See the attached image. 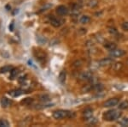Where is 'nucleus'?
Returning <instances> with one entry per match:
<instances>
[{
	"label": "nucleus",
	"mask_w": 128,
	"mask_h": 127,
	"mask_svg": "<svg viewBox=\"0 0 128 127\" xmlns=\"http://www.w3.org/2000/svg\"><path fill=\"white\" fill-rule=\"evenodd\" d=\"M104 47L106 49L109 50V51H112V50L117 48V46L115 43H114V42H106L104 45Z\"/></svg>",
	"instance_id": "obj_12"
},
{
	"label": "nucleus",
	"mask_w": 128,
	"mask_h": 127,
	"mask_svg": "<svg viewBox=\"0 0 128 127\" xmlns=\"http://www.w3.org/2000/svg\"><path fill=\"white\" fill-rule=\"evenodd\" d=\"M83 115H84V118H88L92 117V115H93V110L90 107L86 108L83 112Z\"/></svg>",
	"instance_id": "obj_11"
},
{
	"label": "nucleus",
	"mask_w": 128,
	"mask_h": 127,
	"mask_svg": "<svg viewBox=\"0 0 128 127\" xmlns=\"http://www.w3.org/2000/svg\"><path fill=\"white\" fill-rule=\"evenodd\" d=\"M88 5L90 7L93 8V7H95V6L98 5V1H96V0H92V1H90V3H89Z\"/></svg>",
	"instance_id": "obj_24"
},
{
	"label": "nucleus",
	"mask_w": 128,
	"mask_h": 127,
	"mask_svg": "<svg viewBox=\"0 0 128 127\" xmlns=\"http://www.w3.org/2000/svg\"><path fill=\"white\" fill-rule=\"evenodd\" d=\"M80 77L81 80L83 81H86V82H89V81H92V78H93V74L90 71H84L80 74Z\"/></svg>",
	"instance_id": "obj_7"
},
{
	"label": "nucleus",
	"mask_w": 128,
	"mask_h": 127,
	"mask_svg": "<svg viewBox=\"0 0 128 127\" xmlns=\"http://www.w3.org/2000/svg\"><path fill=\"white\" fill-rule=\"evenodd\" d=\"M66 76H67V73H66V70H62V71L60 73L59 75V81L61 83H64L66 81Z\"/></svg>",
	"instance_id": "obj_17"
},
{
	"label": "nucleus",
	"mask_w": 128,
	"mask_h": 127,
	"mask_svg": "<svg viewBox=\"0 0 128 127\" xmlns=\"http://www.w3.org/2000/svg\"><path fill=\"white\" fill-rule=\"evenodd\" d=\"M122 64L121 63H115L114 64H113V69L114 70H121V68H122Z\"/></svg>",
	"instance_id": "obj_21"
},
{
	"label": "nucleus",
	"mask_w": 128,
	"mask_h": 127,
	"mask_svg": "<svg viewBox=\"0 0 128 127\" xmlns=\"http://www.w3.org/2000/svg\"><path fill=\"white\" fill-rule=\"evenodd\" d=\"M40 98H41L40 100L42 101H50V97L48 96V95H42V96H41Z\"/></svg>",
	"instance_id": "obj_27"
},
{
	"label": "nucleus",
	"mask_w": 128,
	"mask_h": 127,
	"mask_svg": "<svg viewBox=\"0 0 128 127\" xmlns=\"http://www.w3.org/2000/svg\"><path fill=\"white\" fill-rule=\"evenodd\" d=\"M126 54V51H124L122 49H118V48H115L110 51V57L112 58H120L124 56Z\"/></svg>",
	"instance_id": "obj_6"
},
{
	"label": "nucleus",
	"mask_w": 128,
	"mask_h": 127,
	"mask_svg": "<svg viewBox=\"0 0 128 127\" xmlns=\"http://www.w3.org/2000/svg\"><path fill=\"white\" fill-rule=\"evenodd\" d=\"M127 64H128V59H127Z\"/></svg>",
	"instance_id": "obj_29"
},
{
	"label": "nucleus",
	"mask_w": 128,
	"mask_h": 127,
	"mask_svg": "<svg viewBox=\"0 0 128 127\" xmlns=\"http://www.w3.org/2000/svg\"><path fill=\"white\" fill-rule=\"evenodd\" d=\"M114 64V59L112 58H106V59H104L99 61V65L102 66V67L110 65V64Z\"/></svg>",
	"instance_id": "obj_9"
},
{
	"label": "nucleus",
	"mask_w": 128,
	"mask_h": 127,
	"mask_svg": "<svg viewBox=\"0 0 128 127\" xmlns=\"http://www.w3.org/2000/svg\"><path fill=\"white\" fill-rule=\"evenodd\" d=\"M93 90H96L98 92H100L104 89V86L102 84H100V83H98V84H93V88H92Z\"/></svg>",
	"instance_id": "obj_18"
},
{
	"label": "nucleus",
	"mask_w": 128,
	"mask_h": 127,
	"mask_svg": "<svg viewBox=\"0 0 128 127\" xmlns=\"http://www.w3.org/2000/svg\"><path fill=\"white\" fill-rule=\"evenodd\" d=\"M13 69L11 65H5L4 67L0 68V74H4V73H6V72H9V71H11V70Z\"/></svg>",
	"instance_id": "obj_15"
},
{
	"label": "nucleus",
	"mask_w": 128,
	"mask_h": 127,
	"mask_svg": "<svg viewBox=\"0 0 128 127\" xmlns=\"http://www.w3.org/2000/svg\"><path fill=\"white\" fill-rule=\"evenodd\" d=\"M121 115H122L121 112L117 111V110H109V111L104 112V115H102V118H104L105 121L113 122L119 119L121 117Z\"/></svg>",
	"instance_id": "obj_1"
},
{
	"label": "nucleus",
	"mask_w": 128,
	"mask_h": 127,
	"mask_svg": "<svg viewBox=\"0 0 128 127\" xmlns=\"http://www.w3.org/2000/svg\"><path fill=\"white\" fill-rule=\"evenodd\" d=\"M121 28L124 31H128V22H123L122 25H121Z\"/></svg>",
	"instance_id": "obj_25"
},
{
	"label": "nucleus",
	"mask_w": 128,
	"mask_h": 127,
	"mask_svg": "<svg viewBox=\"0 0 128 127\" xmlns=\"http://www.w3.org/2000/svg\"><path fill=\"white\" fill-rule=\"evenodd\" d=\"M119 102H120L119 98H111V99H108V101H105L104 105L105 107H113L118 105Z\"/></svg>",
	"instance_id": "obj_4"
},
{
	"label": "nucleus",
	"mask_w": 128,
	"mask_h": 127,
	"mask_svg": "<svg viewBox=\"0 0 128 127\" xmlns=\"http://www.w3.org/2000/svg\"><path fill=\"white\" fill-rule=\"evenodd\" d=\"M10 31L14 30V22H12V23L10 25Z\"/></svg>",
	"instance_id": "obj_28"
},
{
	"label": "nucleus",
	"mask_w": 128,
	"mask_h": 127,
	"mask_svg": "<svg viewBox=\"0 0 128 127\" xmlns=\"http://www.w3.org/2000/svg\"><path fill=\"white\" fill-rule=\"evenodd\" d=\"M10 126V123L5 119L0 120V127H8Z\"/></svg>",
	"instance_id": "obj_22"
},
{
	"label": "nucleus",
	"mask_w": 128,
	"mask_h": 127,
	"mask_svg": "<svg viewBox=\"0 0 128 127\" xmlns=\"http://www.w3.org/2000/svg\"><path fill=\"white\" fill-rule=\"evenodd\" d=\"M26 92L23 90V89H13V90H10L9 92V95L12 97H19L20 95H22L23 94Z\"/></svg>",
	"instance_id": "obj_8"
},
{
	"label": "nucleus",
	"mask_w": 128,
	"mask_h": 127,
	"mask_svg": "<svg viewBox=\"0 0 128 127\" xmlns=\"http://www.w3.org/2000/svg\"><path fill=\"white\" fill-rule=\"evenodd\" d=\"M11 104H12V101H10V99H8V98H6V97L2 98L1 105H2V107H10Z\"/></svg>",
	"instance_id": "obj_10"
},
{
	"label": "nucleus",
	"mask_w": 128,
	"mask_h": 127,
	"mask_svg": "<svg viewBox=\"0 0 128 127\" xmlns=\"http://www.w3.org/2000/svg\"><path fill=\"white\" fill-rule=\"evenodd\" d=\"M90 22V16H82L80 18V22L81 24H87L89 23V22Z\"/></svg>",
	"instance_id": "obj_13"
},
{
	"label": "nucleus",
	"mask_w": 128,
	"mask_h": 127,
	"mask_svg": "<svg viewBox=\"0 0 128 127\" xmlns=\"http://www.w3.org/2000/svg\"><path fill=\"white\" fill-rule=\"evenodd\" d=\"M119 108H120V110L127 109V108H128V101H122L121 103H120Z\"/></svg>",
	"instance_id": "obj_19"
},
{
	"label": "nucleus",
	"mask_w": 128,
	"mask_h": 127,
	"mask_svg": "<svg viewBox=\"0 0 128 127\" xmlns=\"http://www.w3.org/2000/svg\"><path fill=\"white\" fill-rule=\"evenodd\" d=\"M56 14L58 16H67L69 13V10L65 5H59L56 8Z\"/></svg>",
	"instance_id": "obj_5"
},
{
	"label": "nucleus",
	"mask_w": 128,
	"mask_h": 127,
	"mask_svg": "<svg viewBox=\"0 0 128 127\" xmlns=\"http://www.w3.org/2000/svg\"><path fill=\"white\" fill-rule=\"evenodd\" d=\"M86 124H90V125H95L96 124H98V119L92 116V117H90V118H86Z\"/></svg>",
	"instance_id": "obj_14"
},
{
	"label": "nucleus",
	"mask_w": 128,
	"mask_h": 127,
	"mask_svg": "<svg viewBox=\"0 0 128 127\" xmlns=\"http://www.w3.org/2000/svg\"><path fill=\"white\" fill-rule=\"evenodd\" d=\"M19 70L17 68H13L10 71V79H15L19 74Z\"/></svg>",
	"instance_id": "obj_16"
},
{
	"label": "nucleus",
	"mask_w": 128,
	"mask_h": 127,
	"mask_svg": "<svg viewBox=\"0 0 128 127\" xmlns=\"http://www.w3.org/2000/svg\"><path fill=\"white\" fill-rule=\"evenodd\" d=\"M34 101V99H32V98H26L25 101H22V103L23 104H26V105H29V104H31Z\"/></svg>",
	"instance_id": "obj_23"
},
{
	"label": "nucleus",
	"mask_w": 128,
	"mask_h": 127,
	"mask_svg": "<svg viewBox=\"0 0 128 127\" xmlns=\"http://www.w3.org/2000/svg\"><path fill=\"white\" fill-rule=\"evenodd\" d=\"M108 31H109V33H110L111 34H114V35L118 34V31H117L116 28H110Z\"/></svg>",
	"instance_id": "obj_26"
},
{
	"label": "nucleus",
	"mask_w": 128,
	"mask_h": 127,
	"mask_svg": "<svg viewBox=\"0 0 128 127\" xmlns=\"http://www.w3.org/2000/svg\"><path fill=\"white\" fill-rule=\"evenodd\" d=\"M50 24L52 25L53 27H55V28H60V27L63 24L64 20L61 19V18H58V17H55L54 16H51L50 17Z\"/></svg>",
	"instance_id": "obj_3"
},
{
	"label": "nucleus",
	"mask_w": 128,
	"mask_h": 127,
	"mask_svg": "<svg viewBox=\"0 0 128 127\" xmlns=\"http://www.w3.org/2000/svg\"><path fill=\"white\" fill-rule=\"evenodd\" d=\"M73 112L68 110H56L53 112V117L56 119H62V118H72Z\"/></svg>",
	"instance_id": "obj_2"
},
{
	"label": "nucleus",
	"mask_w": 128,
	"mask_h": 127,
	"mask_svg": "<svg viewBox=\"0 0 128 127\" xmlns=\"http://www.w3.org/2000/svg\"><path fill=\"white\" fill-rule=\"evenodd\" d=\"M118 123L120 125H121V126H124V127L128 126V118H124L121 120H120Z\"/></svg>",
	"instance_id": "obj_20"
}]
</instances>
